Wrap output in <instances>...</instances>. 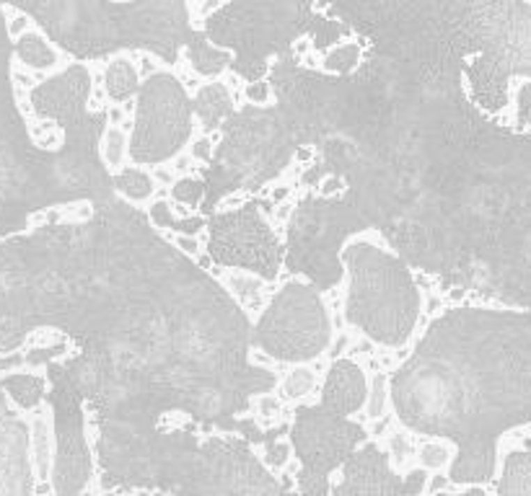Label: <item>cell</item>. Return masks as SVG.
I'll return each instance as SVG.
<instances>
[{"label": "cell", "instance_id": "cell-12", "mask_svg": "<svg viewBox=\"0 0 531 496\" xmlns=\"http://www.w3.org/2000/svg\"><path fill=\"white\" fill-rule=\"evenodd\" d=\"M13 57L19 60L16 65H24L26 70H34V72L52 70L57 65V52L49 47V42L39 34L37 29H29L26 34H21L19 39H16Z\"/></svg>", "mask_w": 531, "mask_h": 496}, {"label": "cell", "instance_id": "cell-8", "mask_svg": "<svg viewBox=\"0 0 531 496\" xmlns=\"http://www.w3.org/2000/svg\"><path fill=\"white\" fill-rule=\"evenodd\" d=\"M487 54L479 63L500 75L505 83L511 75L531 78V6L523 0H511L490 21L482 36Z\"/></svg>", "mask_w": 531, "mask_h": 496}, {"label": "cell", "instance_id": "cell-3", "mask_svg": "<svg viewBox=\"0 0 531 496\" xmlns=\"http://www.w3.org/2000/svg\"><path fill=\"white\" fill-rule=\"evenodd\" d=\"M339 262L350 277L345 321L381 346H404L420 318V289L410 266L368 241L342 246Z\"/></svg>", "mask_w": 531, "mask_h": 496}, {"label": "cell", "instance_id": "cell-35", "mask_svg": "<svg viewBox=\"0 0 531 496\" xmlns=\"http://www.w3.org/2000/svg\"><path fill=\"white\" fill-rule=\"evenodd\" d=\"M107 496H114V494H107ZM143 496H158V494H143Z\"/></svg>", "mask_w": 531, "mask_h": 496}, {"label": "cell", "instance_id": "cell-16", "mask_svg": "<svg viewBox=\"0 0 531 496\" xmlns=\"http://www.w3.org/2000/svg\"><path fill=\"white\" fill-rule=\"evenodd\" d=\"M148 220L153 227H169V230H176L182 235H197L205 227V217H176L174 207L166 202V199H158L151 205L148 209Z\"/></svg>", "mask_w": 531, "mask_h": 496}, {"label": "cell", "instance_id": "cell-26", "mask_svg": "<svg viewBox=\"0 0 531 496\" xmlns=\"http://www.w3.org/2000/svg\"><path fill=\"white\" fill-rule=\"evenodd\" d=\"M244 96H247L252 104H265L267 99H270V83L265 81H252L244 88Z\"/></svg>", "mask_w": 531, "mask_h": 496}, {"label": "cell", "instance_id": "cell-14", "mask_svg": "<svg viewBox=\"0 0 531 496\" xmlns=\"http://www.w3.org/2000/svg\"><path fill=\"white\" fill-rule=\"evenodd\" d=\"M498 496H531V452L518 450L505 455Z\"/></svg>", "mask_w": 531, "mask_h": 496}, {"label": "cell", "instance_id": "cell-25", "mask_svg": "<svg viewBox=\"0 0 531 496\" xmlns=\"http://www.w3.org/2000/svg\"><path fill=\"white\" fill-rule=\"evenodd\" d=\"M288 458H291V447L285 442H280V440H275V442H265V465L267 468H285L288 465Z\"/></svg>", "mask_w": 531, "mask_h": 496}, {"label": "cell", "instance_id": "cell-13", "mask_svg": "<svg viewBox=\"0 0 531 496\" xmlns=\"http://www.w3.org/2000/svg\"><path fill=\"white\" fill-rule=\"evenodd\" d=\"M104 88L114 104H125L128 99H132L140 90V75L135 70V65L130 63L128 57L111 60L107 72H104Z\"/></svg>", "mask_w": 531, "mask_h": 496}, {"label": "cell", "instance_id": "cell-6", "mask_svg": "<svg viewBox=\"0 0 531 496\" xmlns=\"http://www.w3.org/2000/svg\"><path fill=\"white\" fill-rule=\"evenodd\" d=\"M47 380L52 383L47 398L55 411V455L49 483L57 496H81L91 481V455L83 432V396L63 372L60 362L47 365Z\"/></svg>", "mask_w": 531, "mask_h": 496}, {"label": "cell", "instance_id": "cell-32", "mask_svg": "<svg viewBox=\"0 0 531 496\" xmlns=\"http://www.w3.org/2000/svg\"><path fill=\"white\" fill-rule=\"evenodd\" d=\"M140 72H143V75H148V78L156 72V65H153V60H151L148 54H143V57H140Z\"/></svg>", "mask_w": 531, "mask_h": 496}, {"label": "cell", "instance_id": "cell-30", "mask_svg": "<svg viewBox=\"0 0 531 496\" xmlns=\"http://www.w3.org/2000/svg\"><path fill=\"white\" fill-rule=\"evenodd\" d=\"M194 155L202 158V161H210L213 158L210 155V140H208V137H200V140H197V145H194Z\"/></svg>", "mask_w": 531, "mask_h": 496}, {"label": "cell", "instance_id": "cell-36", "mask_svg": "<svg viewBox=\"0 0 531 496\" xmlns=\"http://www.w3.org/2000/svg\"><path fill=\"white\" fill-rule=\"evenodd\" d=\"M47 496H57V494H55V491H52V494H47Z\"/></svg>", "mask_w": 531, "mask_h": 496}, {"label": "cell", "instance_id": "cell-17", "mask_svg": "<svg viewBox=\"0 0 531 496\" xmlns=\"http://www.w3.org/2000/svg\"><path fill=\"white\" fill-rule=\"evenodd\" d=\"M114 191H119L130 202H146L153 194V179L143 168H122L117 176H111Z\"/></svg>", "mask_w": 531, "mask_h": 496}, {"label": "cell", "instance_id": "cell-22", "mask_svg": "<svg viewBox=\"0 0 531 496\" xmlns=\"http://www.w3.org/2000/svg\"><path fill=\"white\" fill-rule=\"evenodd\" d=\"M125 153H128L125 132L117 129V127H107V132H104V158L101 161H107V168H119L122 161H125Z\"/></svg>", "mask_w": 531, "mask_h": 496}, {"label": "cell", "instance_id": "cell-31", "mask_svg": "<svg viewBox=\"0 0 531 496\" xmlns=\"http://www.w3.org/2000/svg\"><path fill=\"white\" fill-rule=\"evenodd\" d=\"M259 408H262V414L265 416H275V411H280V403H277L275 398L265 396L262 398V403H259Z\"/></svg>", "mask_w": 531, "mask_h": 496}, {"label": "cell", "instance_id": "cell-10", "mask_svg": "<svg viewBox=\"0 0 531 496\" xmlns=\"http://www.w3.org/2000/svg\"><path fill=\"white\" fill-rule=\"evenodd\" d=\"M0 388L19 411H37L47 398V380L37 372H8L0 375Z\"/></svg>", "mask_w": 531, "mask_h": 496}, {"label": "cell", "instance_id": "cell-27", "mask_svg": "<svg viewBox=\"0 0 531 496\" xmlns=\"http://www.w3.org/2000/svg\"><path fill=\"white\" fill-rule=\"evenodd\" d=\"M21 367H26L24 352L0 354V375H8V372H16V370H21Z\"/></svg>", "mask_w": 531, "mask_h": 496}, {"label": "cell", "instance_id": "cell-24", "mask_svg": "<svg viewBox=\"0 0 531 496\" xmlns=\"http://www.w3.org/2000/svg\"><path fill=\"white\" fill-rule=\"evenodd\" d=\"M428 483V470L425 468H410V473L404 476V481H399V496H422Z\"/></svg>", "mask_w": 531, "mask_h": 496}, {"label": "cell", "instance_id": "cell-19", "mask_svg": "<svg viewBox=\"0 0 531 496\" xmlns=\"http://www.w3.org/2000/svg\"><path fill=\"white\" fill-rule=\"evenodd\" d=\"M357 63H360V45L357 42H345V45H337L324 57V70L348 75V72L355 70Z\"/></svg>", "mask_w": 531, "mask_h": 496}, {"label": "cell", "instance_id": "cell-28", "mask_svg": "<svg viewBox=\"0 0 531 496\" xmlns=\"http://www.w3.org/2000/svg\"><path fill=\"white\" fill-rule=\"evenodd\" d=\"M529 114H531V83H526L518 90V119L529 122Z\"/></svg>", "mask_w": 531, "mask_h": 496}, {"label": "cell", "instance_id": "cell-18", "mask_svg": "<svg viewBox=\"0 0 531 496\" xmlns=\"http://www.w3.org/2000/svg\"><path fill=\"white\" fill-rule=\"evenodd\" d=\"M454 452L456 447L446 440H428V442H422L417 447V463H420V468L425 470H440L446 468L451 461H454Z\"/></svg>", "mask_w": 531, "mask_h": 496}, {"label": "cell", "instance_id": "cell-23", "mask_svg": "<svg viewBox=\"0 0 531 496\" xmlns=\"http://www.w3.org/2000/svg\"><path fill=\"white\" fill-rule=\"evenodd\" d=\"M171 197L176 202H184L187 207H197L205 199V184L202 179H182L171 186Z\"/></svg>", "mask_w": 531, "mask_h": 496}, {"label": "cell", "instance_id": "cell-5", "mask_svg": "<svg viewBox=\"0 0 531 496\" xmlns=\"http://www.w3.org/2000/svg\"><path fill=\"white\" fill-rule=\"evenodd\" d=\"M135 125L128 143L130 161L156 166L182 153L192 135V101L171 72H153L140 86Z\"/></svg>", "mask_w": 531, "mask_h": 496}, {"label": "cell", "instance_id": "cell-21", "mask_svg": "<svg viewBox=\"0 0 531 496\" xmlns=\"http://www.w3.org/2000/svg\"><path fill=\"white\" fill-rule=\"evenodd\" d=\"M386 406H389V378L384 372H376L374 380H371V390L366 396V416L368 419H381L386 414Z\"/></svg>", "mask_w": 531, "mask_h": 496}, {"label": "cell", "instance_id": "cell-33", "mask_svg": "<svg viewBox=\"0 0 531 496\" xmlns=\"http://www.w3.org/2000/svg\"><path fill=\"white\" fill-rule=\"evenodd\" d=\"M179 246H182V248H184V251H187V253H194V251H197V248H200V246L194 243V241H192V238H190V235H184L182 241H179Z\"/></svg>", "mask_w": 531, "mask_h": 496}, {"label": "cell", "instance_id": "cell-15", "mask_svg": "<svg viewBox=\"0 0 531 496\" xmlns=\"http://www.w3.org/2000/svg\"><path fill=\"white\" fill-rule=\"evenodd\" d=\"M29 434H31V468H34V479L37 481H49L52 473V452H49V422H47L42 411L37 408V416L29 424Z\"/></svg>", "mask_w": 531, "mask_h": 496}, {"label": "cell", "instance_id": "cell-29", "mask_svg": "<svg viewBox=\"0 0 531 496\" xmlns=\"http://www.w3.org/2000/svg\"><path fill=\"white\" fill-rule=\"evenodd\" d=\"M433 496H487V494L482 486H469L464 488V491H438V494H433Z\"/></svg>", "mask_w": 531, "mask_h": 496}, {"label": "cell", "instance_id": "cell-9", "mask_svg": "<svg viewBox=\"0 0 531 496\" xmlns=\"http://www.w3.org/2000/svg\"><path fill=\"white\" fill-rule=\"evenodd\" d=\"M0 496H34L29 422L0 388Z\"/></svg>", "mask_w": 531, "mask_h": 496}, {"label": "cell", "instance_id": "cell-34", "mask_svg": "<svg viewBox=\"0 0 531 496\" xmlns=\"http://www.w3.org/2000/svg\"><path fill=\"white\" fill-rule=\"evenodd\" d=\"M220 8V0H205V6H202V16H208L210 10Z\"/></svg>", "mask_w": 531, "mask_h": 496}, {"label": "cell", "instance_id": "cell-4", "mask_svg": "<svg viewBox=\"0 0 531 496\" xmlns=\"http://www.w3.org/2000/svg\"><path fill=\"white\" fill-rule=\"evenodd\" d=\"M330 342V310L319 289L306 282L283 285L252 328V346L291 365L319 360Z\"/></svg>", "mask_w": 531, "mask_h": 496}, {"label": "cell", "instance_id": "cell-7", "mask_svg": "<svg viewBox=\"0 0 531 496\" xmlns=\"http://www.w3.org/2000/svg\"><path fill=\"white\" fill-rule=\"evenodd\" d=\"M208 225V251L213 262H218L220 266H241L259 280H275L283 264V246L265 217L259 215L256 205L220 212Z\"/></svg>", "mask_w": 531, "mask_h": 496}, {"label": "cell", "instance_id": "cell-1", "mask_svg": "<svg viewBox=\"0 0 531 496\" xmlns=\"http://www.w3.org/2000/svg\"><path fill=\"white\" fill-rule=\"evenodd\" d=\"M389 385L407 429L456 447L451 483L493 481L498 442L531 424V310L451 307Z\"/></svg>", "mask_w": 531, "mask_h": 496}, {"label": "cell", "instance_id": "cell-2", "mask_svg": "<svg viewBox=\"0 0 531 496\" xmlns=\"http://www.w3.org/2000/svg\"><path fill=\"white\" fill-rule=\"evenodd\" d=\"M366 396L363 370L348 357H337L327 370L319 403L293 411L291 442L303 468L298 476L303 496H327L330 473L368 440L366 429L350 422V414L366 406Z\"/></svg>", "mask_w": 531, "mask_h": 496}, {"label": "cell", "instance_id": "cell-11", "mask_svg": "<svg viewBox=\"0 0 531 496\" xmlns=\"http://www.w3.org/2000/svg\"><path fill=\"white\" fill-rule=\"evenodd\" d=\"M192 111L200 117L202 129L213 132L223 119L233 114V99H231L229 88L223 83H208L197 90V96L192 101Z\"/></svg>", "mask_w": 531, "mask_h": 496}, {"label": "cell", "instance_id": "cell-20", "mask_svg": "<svg viewBox=\"0 0 531 496\" xmlns=\"http://www.w3.org/2000/svg\"><path fill=\"white\" fill-rule=\"evenodd\" d=\"M314 388H316V375L309 367H295L283 380V398L285 401H298V398L309 396Z\"/></svg>", "mask_w": 531, "mask_h": 496}]
</instances>
